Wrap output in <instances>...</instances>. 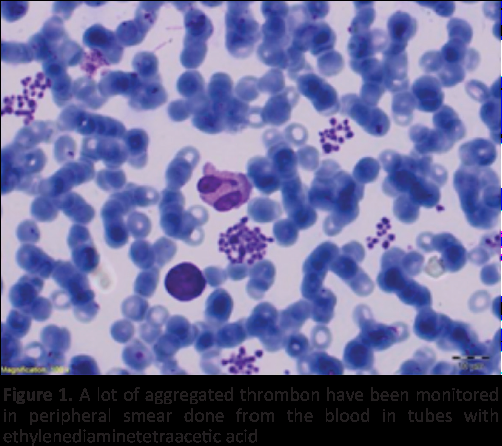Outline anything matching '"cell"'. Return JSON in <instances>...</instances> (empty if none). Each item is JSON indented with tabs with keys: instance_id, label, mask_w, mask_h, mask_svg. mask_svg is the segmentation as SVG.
<instances>
[{
	"instance_id": "34",
	"label": "cell",
	"mask_w": 502,
	"mask_h": 446,
	"mask_svg": "<svg viewBox=\"0 0 502 446\" xmlns=\"http://www.w3.org/2000/svg\"><path fill=\"white\" fill-rule=\"evenodd\" d=\"M416 102L412 93L408 91L399 92L394 97L393 110L404 125H408L413 119V112Z\"/></svg>"
},
{
	"instance_id": "31",
	"label": "cell",
	"mask_w": 502,
	"mask_h": 446,
	"mask_svg": "<svg viewBox=\"0 0 502 446\" xmlns=\"http://www.w3.org/2000/svg\"><path fill=\"white\" fill-rule=\"evenodd\" d=\"M178 92L186 99L197 97L206 94L204 81L197 72H185L179 78L177 83Z\"/></svg>"
},
{
	"instance_id": "28",
	"label": "cell",
	"mask_w": 502,
	"mask_h": 446,
	"mask_svg": "<svg viewBox=\"0 0 502 446\" xmlns=\"http://www.w3.org/2000/svg\"><path fill=\"white\" fill-rule=\"evenodd\" d=\"M473 49L468 48L463 41L449 39L442 47L440 53L444 61L449 63L458 64L467 70Z\"/></svg>"
},
{
	"instance_id": "46",
	"label": "cell",
	"mask_w": 502,
	"mask_h": 446,
	"mask_svg": "<svg viewBox=\"0 0 502 446\" xmlns=\"http://www.w3.org/2000/svg\"><path fill=\"white\" fill-rule=\"evenodd\" d=\"M168 113L169 117L176 122L184 121L192 115L186 100H177L170 103Z\"/></svg>"
},
{
	"instance_id": "49",
	"label": "cell",
	"mask_w": 502,
	"mask_h": 446,
	"mask_svg": "<svg viewBox=\"0 0 502 446\" xmlns=\"http://www.w3.org/2000/svg\"><path fill=\"white\" fill-rule=\"evenodd\" d=\"M304 7L311 18L315 21L324 17L329 11V6L326 2H306Z\"/></svg>"
},
{
	"instance_id": "16",
	"label": "cell",
	"mask_w": 502,
	"mask_h": 446,
	"mask_svg": "<svg viewBox=\"0 0 502 446\" xmlns=\"http://www.w3.org/2000/svg\"><path fill=\"white\" fill-rule=\"evenodd\" d=\"M435 129L454 143L466 135V128L457 113L450 106H442L433 116Z\"/></svg>"
},
{
	"instance_id": "12",
	"label": "cell",
	"mask_w": 502,
	"mask_h": 446,
	"mask_svg": "<svg viewBox=\"0 0 502 446\" xmlns=\"http://www.w3.org/2000/svg\"><path fill=\"white\" fill-rule=\"evenodd\" d=\"M141 79V85L129 97L128 104L131 108L137 110L154 109L166 102L167 94L158 76Z\"/></svg>"
},
{
	"instance_id": "21",
	"label": "cell",
	"mask_w": 502,
	"mask_h": 446,
	"mask_svg": "<svg viewBox=\"0 0 502 446\" xmlns=\"http://www.w3.org/2000/svg\"><path fill=\"white\" fill-rule=\"evenodd\" d=\"M247 213L254 221L264 223L278 219L282 210L278 202L266 197H256L249 202Z\"/></svg>"
},
{
	"instance_id": "41",
	"label": "cell",
	"mask_w": 502,
	"mask_h": 446,
	"mask_svg": "<svg viewBox=\"0 0 502 446\" xmlns=\"http://www.w3.org/2000/svg\"><path fill=\"white\" fill-rule=\"evenodd\" d=\"M162 3L147 1L140 3L136 11L135 21L147 32L154 24L156 13Z\"/></svg>"
},
{
	"instance_id": "7",
	"label": "cell",
	"mask_w": 502,
	"mask_h": 446,
	"mask_svg": "<svg viewBox=\"0 0 502 446\" xmlns=\"http://www.w3.org/2000/svg\"><path fill=\"white\" fill-rule=\"evenodd\" d=\"M419 110L433 112L442 105L444 93L438 79L426 75L417 78L411 87V92Z\"/></svg>"
},
{
	"instance_id": "19",
	"label": "cell",
	"mask_w": 502,
	"mask_h": 446,
	"mask_svg": "<svg viewBox=\"0 0 502 446\" xmlns=\"http://www.w3.org/2000/svg\"><path fill=\"white\" fill-rule=\"evenodd\" d=\"M344 361L347 368L349 369H370L373 363L372 349L357 337L346 345Z\"/></svg>"
},
{
	"instance_id": "37",
	"label": "cell",
	"mask_w": 502,
	"mask_h": 446,
	"mask_svg": "<svg viewBox=\"0 0 502 446\" xmlns=\"http://www.w3.org/2000/svg\"><path fill=\"white\" fill-rule=\"evenodd\" d=\"M297 228L289 219L276 221L273 225V232L277 243L283 246L293 244L298 236Z\"/></svg>"
},
{
	"instance_id": "24",
	"label": "cell",
	"mask_w": 502,
	"mask_h": 446,
	"mask_svg": "<svg viewBox=\"0 0 502 446\" xmlns=\"http://www.w3.org/2000/svg\"><path fill=\"white\" fill-rule=\"evenodd\" d=\"M312 299L311 313L313 320L320 323H328L333 316L336 301L335 295L330 290L323 288Z\"/></svg>"
},
{
	"instance_id": "15",
	"label": "cell",
	"mask_w": 502,
	"mask_h": 446,
	"mask_svg": "<svg viewBox=\"0 0 502 446\" xmlns=\"http://www.w3.org/2000/svg\"><path fill=\"white\" fill-rule=\"evenodd\" d=\"M459 155L465 166H484L494 162L497 153L491 141L478 138L463 144L459 148Z\"/></svg>"
},
{
	"instance_id": "5",
	"label": "cell",
	"mask_w": 502,
	"mask_h": 446,
	"mask_svg": "<svg viewBox=\"0 0 502 446\" xmlns=\"http://www.w3.org/2000/svg\"><path fill=\"white\" fill-rule=\"evenodd\" d=\"M263 141L270 160L282 180L296 175L294 154L283 136L276 130L267 131Z\"/></svg>"
},
{
	"instance_id": "42",
	"label": "cell",
	"mask_w": 502,
	"mask_h": 446,
	"mask_svg": "<svg viewBox=\"0 0 502 446\" xmlns=\"http://www.w3.org/2000/svg\"><path fill=\"white\" fill-rule=\"evenodd\" d=\"M447 29L449 39L461 40L467 45L470 43L473 31L467 21L459 18H452L449 21Z\"/></svg>"
},
{
	"instance_id": "48",
	"label": "cell",
	"mask_w": 502,
	"mask_h": 446,
	"mask_svg": "<svg viewBox=\"0 0 502 446\" xmlns=\"http://www.w3.org/2000/svg\"><path fill=\"white\" fill-rule=\"evenodd\" d=\"M7 322L10 328H23L26 332L30 325V319L26 312L12 310L8 316Z\"/></svg>"
},
{
	"instance_id": "39",
	"label": "cell",
	"mask_w": 502,
	"mask_h": 446,
	"mask_svg": "<svg viewBox=\"0 0 502 446\" xmlns=\"http://www.w3.org/2000/svg\"><path fill=\"white\" fill-rule=\"evenodd\" d=\"M317 66L321 74L331 76L338 73L343 66L342 56L337 52L330 50L320 55Z\"/></svg>"
},
{
	"instance_id": "27",
	"label": "cell",
	"mask_w": 502,
	"mask_h": 446,
	"mask_svg": "<svg viewBox=\"0 0 502 446\" xmlns=\"http://www.w3.org/2000/svg\"><path fill=\"white\" fill-rule=\"evenodd\" d=\"M306 371L317 374H341L343 366L338 359L324 352L313 353L308 357Z\"/></svg>"
},
{
	"instance_id": "40",
	"label": "cell",
	"mask_w": 502,
	"mask_h": 446,
	"mask_svg": "<svg viewBox=\"0 0 502 446\" xmlns=\"http://www.w3.org/2000/svg\"><path fill=\"white\" fill-rule=\"evenodd\" d=\"M259 91L272 95L284 89V78L282 73L277 69H272L261 78L257 80Z\"/></svg>"
},
{
	"instance_id": "17",
	"label": "cell",
	"mask_w": 502,
	"mask_h": 446,
	"mask_svg": "<svg viewBox=\"0 0 502 446\" xmlns=\"http://www.w3.org/2000/svg\"><path fill=\"white\" fill-rule=\"evenodd\" d=\"M122 142L127 154V161L132 166L141 168L147 162L149 138L142 129H132L126 132Z\"/></svg>"
},
{
	"instance_id": "20",
	"label": "cell",
	"mask_w": 502,
	"mask_h": 446,
	"mask_svg": "<svg viewBox=\"0 0 502 446\" xmlns=\"http://www.w3.org/2000/svg\"><path fill=\"white\" fill-rule=\"evenodd\" d=\"M108 92L111 95L131 97L141 85L142 79L134 72L115 71L107 75Z\"/></svg>"
},
{
	"instance_id": "22",
	"label": "cell",
	"mask_w": 502,
	"mask_h": 446,
	"mask_svg": "<svg viewBox=\"0 0 502 446\" xmlns=\"http://www.w3.org/2000/svg\"><path fill=\"white\" fill-rule=\"evenodd\" d=\"M184 24L186 36L205 41L213 32L209 19L201 11L191 9L185 14Z\"/></svg>"
},
{
	"instance_id": "14",
	"label": "cell",
	"mask_w": 502,
	"mask_h": 446,
	"mask_svg": "<svg viewBox=\"0 0 502 446\" xmlns=\"http://www.w3.org/2000/svg\"><path fill=\"white\" fill-rule=\"evenodd\" d=\"M216 106L222 118L224 131L236 133L249 126L252 107L247 103L233 96L225 103Z\"/></svg>"
},
{
	"instance_id": "43",
	"label": "cell",
	"mask_w": 502,
	"mask_h": 446,
	"mask_svg": "<svg viewBox=\"0 0 502 446\" xmlns=\"http://www.w3.org/2000/svg\"><path fill=\"white\" fill-rule=\"evenodd\" d=\"M259 91L257 80L252 77L241 79L235 89L237 97L246 103L255 100L259 95Z\"/></svg>"
},
{
	"instance_id": "2",
	"label": "cell",
	"mask_w": 502,
	"mask_h": 446,
	"mask_svg": "<svg viewBox=\"0 0 502 446\" xmlns=\"http://www.w3.org/2000/svg\"><path fill=\"white\" fill-rule=\"evenodd\" d=\"M248 217H242L220 235L219 250L226 254L231 264L250 265L262 260L268 244L273 242L258 227L248 226Z\"/></svg>"
},
{
	"instance_id": "36",
	"label": "cell",
	"mask_w": 502,
	"mask_h": 446,
	"mask_svg": "<svg viewBox=\"0 0 502 446\" xmlns=\"http://www.w3.org/2000/svg\"><path fill=\"white\" fill-rule=\"evenodd\" d=\"M132 65L136 73L142 79H150L158 76L157 59L152 53H138L133 60Z\"/></svg>"
},
{
	"instance_id": "4",
	"label": "cell",
	"mask_w": 502,
	"mask_h": 446,
	"mask_svg": "<svg viewBox=\"0 0 502 446\" xmlns=\"http://www.w3.org/2000/svg\"><path fill=\"white\" fill-rule=\"evenodd\" d=\"M206 284L201 271L189 262L180 263L167 273L164 281L168 293L181 301H188L199 296Z\"/></svg>"
},
{
	"instance_id": "29",
	"label": "cell",
	"mask_w": 502,
	"mask_h": 446,
	"mask_svg": "<svg viewBox=\"0 0 502 446\" xmlns=\"http://www.w3.org/2000/svg\"><path fill=\"white\" fill-rule=\"evenodd\" d=\"M192 123L198 130L208 134H217L224 131L221 117L212 107L211 102L203 109L193 115Z\"/></svg>"
},
{
	"instance_id": "23",
	"label": "cell",
	"mask_w": 502,
	"mask_h": 446,
	"mask_svg": "<svg viewBox=\"0 0 502 446\" xmlns=\"http://www.w3.org/2000/svg\"><path fill=\"white\" fill-rule=\"evenodd\" d=\"M480 116L490 130L491 138L501 143V99L491 97L481 107Z\"/></svg>"
},
{
	"instance_id": "1",
	"label": "cell",
	"mask_w": 502,
	"mask_h": 446,
	"mask_svg": "<svg viewBox=\"0 0 502 446\" xmlns=\"http://www.w3.org/2000/svg\"><path fill=\"white\" fill-rule=\"evenodd\" d=\"M203 173L197 185L200 197L217 211L237 208L249 199L252 185L245 174L218 171L209 162L204 165Z\"/></svg>"
},
{
	"instance_id": "47",
	"label": "cell",
	"mask_w": 502,
	"mask_h": 446,
	"mask_svg": "<svg viewBox=\"0 0 502 446\" xmlns=\"http://www.w3.org/2000/svg\"><path fill=\"white\" fill-rule=\"evenodd\" d=\"M422 6L432 9L438 15L444 17L452 15L455 6L452 1H416Z\"/></svg>"
},
{
	"instance_id": "32",
	"label": "cell",
	"mask_w": 502,
	"mask_h": 446,
	"mask_svg": "<svg viewBox=\"0 0 502 446\" xmlns=\"http://www.w3.org/2000/svg\"><path fill=\"white\" fill-rule=\"evenodd\" d=\"M42 288V285H38V284L36 285H26L18 283L10 290V300L14 307L24 311L33 301Z\"/></svg>"
},
{
	"instance_id": "13",
	"label": "cell",
	"mask_w": 502,
	"mask_h": 446,
	"mask_svg": "<svg viewBox=\"0 0 502 446\" xmlns=\"http://www.w3.org/2000/svg\"><path fill=\"white\" fill-rule=\"evenodd\" d=\"M199 159L200 154L193 147L186 146L179 151L167 168L166 178L169 185L179 187L184 184Z\"/></svg>"
},
{
	"instance_id": "45",
	"label": "cell",
	"mask_w": 502,
	"mask_h": 446,
	"mask_svg": "<svg viewBox=\"0 0 502 446\" xmlns=\"http://www.w3.org/2000/svg\"><path fill=\"white\" fill-rule=\"evenodd\" d=\"M467 93L474 100L484 103L491 98L490 89L483 83L472 80L465 85Z\"/></svg>"
},
{
	"instance_id": "44",
	"label": "cell",
	"mask_w": 502,
	"mask_h": 446,
	"mask_svg": "<svg viewBox=\"0 0 502 446\" xmlns=\"http://www.w3.org/2000/svg\"><path fill=\"white\" fill-rule=\"evenodd\" d=\"M444 63L440 52L438 51H430L425 53L419 60L420 67L427 73H437Z\"/></svg>"
},
{
	"instance_id": "10",
	"label": "cell",
	"mask_w": 502,
	"mask_h": 446,
	"mask_svg": "<svg viewBox=\"0 0 502 446\" xmlns=\"http://www.w3.org/2000/svg\"><path fill=\"white\" fill-rule=\"evenodd\" d=\"M414 143V151L422 155L442 153L450 150L454 143L437 130L421 125L412 126L409 131Z\"/></svg>"
},
{
	"instance_id": "35",
	"label": "cell",
	"mask_w": 502,
	"mask_h": 446,
	"mask_svg": "<svg viewBox=\"0 0 502 446\" xmlns=\"http://www.w3.org/2000/svg\"><path fill=\"white\" fill-rule=\"evenodd\" d=\"M147 31L134 21H125L121 23L117 30L119 42L124 46H132L140 43L145 36Z\"/></svg>"
},
{
	"instance_id": "11",
	"label": "cell",
	"mask_w": 502,
	"mask_h": 446,
	"mask_svg": "<svg viewBox=\"0 0 502 446\" xmlns=\"http://www.w3.org/2000/svg\"><path fill=\"white\" fill-rule=\"evenodd\" d=\"M388 44V38L384 31L368 30L352 35L348 44V51L351 59H364L384 51Z\"/></svg>"
},
{
	"instance_id": "33",
	"label": "cell",
	"mask_w": 502,
	"mask_h": 446,
	"mask_svg": "<svg viewBox=\"0 0 502 446\" xmlns=\"http://www.w3.org/2000/svg\"><path fill=\"white\" fill-rule=\"evenodd\" d=\"M355 3L356 14L350 28L352 35L368 30L375 18V11L371 2Z\"/></svg>"
},
{
	"instance_id": "26",
	"label": "cell",
	"mask_w": 502,
	"mask_h": 446,
	"mask_svg": "<svg viewBox=\"0 0 502 446\" xmlns=\"http://www.w3.org/2000/svg\"><path fill=\"white\" fill-rule=\"evenodd\" d=\"M233 82L227 75L214 74L209 83L207 96L210 101L216 104L225 103L233 96Z\"/></svg>"
},
{
	"instance_id": "30",
	"label": "cell",
	"mask_w": 502,
	"mask_h": 446,
	"mask_svg": "<svg viewBox=\"0 0 502 446\" xmlns=\"http://www.w3.org/2000/svg\"><path fill=\"white\" fill-rule=\"evenodd\" d=\"M184 45L180 56L182 64L187 68L197 67L205 56L207 51L205 42L185 36Z\"/></svg>"
},
{
	"instance_id": "18",
	"label": "cell",
	"mask_w": 502,
	"mask_h": 446,
	"mask_svg": "<svg viewBox=\"0 0 502 446\" xmlns=\"http://www.w3.org/2000/svg\"><path fill=\"white\" fill-rule=\"evenodd\" d=\"M390 43L407 46L408 41L416 34V20L408 13L397 11L389 18L387 23Z\"/></svg>"
},
{
	"instance_id": "50",
	"label": "cell",
	"mask_w": 502,
	"mask_h": 446,
	"mask_svg": "<svg viewBox=\"0 0 502 446\" xmlns=\"http://www.w3.org/2000/svg\"><path fill=\"white\" fill-rule=\"evenodd\" d=\"M491 97L501 99V80L498 79L490 89Z\"/></svg>"
},
{
	"instance_id": "8",
	"label": "cell",
	"mask_w": 502,
	"mask_h": 446,
	"mask_svg": "<svg viewBox=\"0 0 502 446\" xmlns=\"http://www.w3.org/2000/svg\"><path fill=\"white\" fill-rule=\"evenodd\" d=\"M247 172L252 185L262 194L270 195L280 189L282 179L267 157L250 159Z\"/></svg>"
},
{
	"instance_id": "25",
	"label": "cell",
	"mask_w": 502,
	"mask_h": 446,
	"mask_svg": "<svg viewBox=\"0 0 502 446\" xmlns=\"http://www.w3.org/2000/svg\"><path fill=\"white\" fill-rule=\"evenodd\" d=\"M335 39L334 32L327 23L316 22L309 50L314 55H320L332 50Z\"/></svg>"
},
{
	"instance_id": "9",
	"label": "cell",
	"mask_w": 502,
	"mask_h": 446,
	"mask_svg": "<svg viewBox=\"0 0 502 446\" xmlns=\"http://www.w3.org/2000/svg\"><path fill=\"white\" fill-rule=\"evenodd\" d=\"M297 97V94L292 87L286 88L270 97L262 108V118L265 125L279 126L287 122Z\"/></svg>"
},
{
	"instance_id": "3",
	"label": "cell",
	"mask_w": 502,
	"mask_h": 446,
	"mask_svg": "<svg viewBox=\"0 0 502 446\" xmlns=\"http://www.w3.org/2000/svg\"><path fill=\"white\" fill-rule=\"evenodd\" d=\"M248 3L228 2L226 44L228 51L236 57L249 55L260 36L259 24L251 14Z\"/></svg>"
},
{
	"instance_id": "6",
	"label": "cell",
	"mask_w": 502,
	"mask_h": 446,
	"mask_svg": "<svg viewBox=\"0 0 502 446\" xmlns=\"http://www.w3.org/2000/svg\"><path fill=\"white\" fill-rule=\"evenodd\" d=\"M383 55L384 84L393 92L407 90L409 80L407 77L408 60L405 50L386 47Z\"/></svg>"
},
{
	"instance_id": "38",
	"label": "cell",
	"mask_w": 502,
	"mask_h": 446,
	"mask_svg": "<svg viewBox=\"0 0 502 446\" xmlns=\"http://www.w3.org/2000/svg\"><path fill=\"white\" fill-rule=\"evenodd\" d=\"M437 74V79L441 86L449 88L462 82L466 73L465 68L462 65L444 61L443 66Z\"/></svg>"
}]
</instances>
